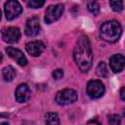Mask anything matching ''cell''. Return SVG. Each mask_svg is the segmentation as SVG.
Masks as SVG:
<instances>
[{
	"label": "cell",
	"instance_id": "obj_1",
	"mask_svg": "<svg viewBox=\"0 0 125 125\" xmlns=\"http://www.w3.org/2000/svg\"><path fill=\"white\" fill-rule=\"evenodd\" d=\"M73 59L82 72H88L93 62V52L89 39L86 36H80L73 48Z\"/></svg>",
	"mask_w": 125,
	"mask_h": 125
},
{
	"label": "cell",
	"instance_id": "obj_2",
	"mask_svg": "<svg viewBox=\"0 0 125 125\" xmlns=\"http://www.w3.org/2000/svg\"><path fill=\"white\" fill-rule=\"evenodd\" d=\"M122 34V27L116 21H107L102 23L100 27V36L108 43H115Z\"/></svg>",
	"mask_w": 125,
	"mask_h": 125
},
{
	"label": "cell",
	"instance_id": "obj_3",
	"mask_svg": "<svg viewBox=\"0 0 125 125\" xmlns=\"http://www.w3.org/2000/svg\"><path fill=\"white\" fill-rule=\"evenodd\" d=\"M77 100V92L73 89H62L56 94L55 101L60 105H67L73 104Z\"/></svg>",
	"mask_w": 125,
	"mask_h": 125
},
{
	"label": "cell",
	"instance_id": "obj_4",
	"mask_svg": "<svg viewBox=\"0 0 125 125\" xmlns=\"http://www.w3.org/2000/svg\"><path fill=\"white\" fill-rule=\"evenodd\" d=\"M86 92L91 99H100L104 95L105 87L101 80L94 79L88 82L86 87Z\"/></svg>",
	"mask_w": 125,
	"mask_h": 125
},
{
	"label": "cell",
	"instance_id": "obj_5",
	"mask_svg": "<svg viewBox=\"0 0 125 125\" xmlns=\"http://www.w3.org/2000/svg\"><path fill=\"white\" fill-rule=\"evenodd\" d=\"M22 12V7L20 2L16 0H9L4 3V13L8 21L18 18Z\"/></svg>",
	"mask_w": 125,
	"mask_h": 125
},
{
	"label": "cell",
	"instance_id": "obj_6",
	"mask_svg": "<svg viewBox=\"0 0 125 125\" xmlns=\"http://www.w3.org/2000/svg\"><path fill=\"white\" fill-rule=\"evenodd\" d=\"M63 11H64V7L62 4H56L49 6L45 12V18H44L45 22L50 24L58 21L62 17Z\"/></svg>",
	"mask_w": 125,
	"mask_h": 125
},
{
	"label": "cell",
	"instance_id": "obj_7",
	"mask_svg": "<svg viewBox=\"0 0 125 125\" xmlns=\"http://www.w3.org/2000/svg\"><path fill=\"white\" fill-rule=\"evenodd\" d=\"M2 39L7 43H17L21 38V30L18 27H4L1 31Z\"/></svg>",
	"mask_w": 125,
	"mask_h": 125
},
{
	"label": "cell",
	"instance_id": "obj_8",
	"mask_svg": "<svg viewBox=\"0 0 125 125\" xmlns=\"http://www.w3.org/2000/svg\"><path fill=\"white\" fill-rule=\"evenodd\" d=\"M40 21L37 17H31L26 21L25 23V28H24V33L25 35L29 37H33L39 34L40 32Z\"/></svg>",
	"mask_w": 125,
	"mask_h": 125
},
{
	"label": "cell",
	"instance_id": "obj_9",
	"mask_svg": "<svg viewBox=\"0 0 125 125\" xmlns=\"http://www.w3.org/2000/svg\"><path fill=\"white\" fill-rule=\"evenodd\" d=\"M5 51L11 59H13L14 61L17 62V63L19 65L25 66L27 64V59L25 58V56L23 55V53L21 50L16 49L14 47H6Z\"/></svg>",
	"mask_w": 125,
	"mask_h": 125
},
{
	"label": "cell",
	"instance_id": "obj_10",
	"mask_svg": "<svg viewBox=\"0 0 125 125\" xmlns=\"http://www.w3.org/2000/svg\"><path fill=\"white\" fill-rule=\"evenodd\" d=\"M125 66V57L121 54H115L109 59V67L114 73H119Z\"/></svg>",
	"mask_w": 125,
	"mask_h": 125
},
{
	"label": "cell",
	"instance_id": "obj_11",
	"mask_svg": "<svg viewBox=\"0 0 125 125\" xmlns=\"http://www.w3.org/2000/svg\"><path fill=\"white\" fill-rule=\"evenodd\" d=\"M25 50H26V52L30 56H32V57H38V56H40L44 52V50H45V44L42 41H39V40L30 41V42L26 43Z\"/></svg>",
	"mask_w": 125,
	"mask_h": 125
},
{
	"label": "cell",
	"instance_id": "obj_12",
	"mask_svg": "<svg viewBox=\"0 0 125 125\" xmlns=\"http://www.w3.org/2000/svg\"><path fill=\"white\" fill-rule=\"evenodd\" d=\"M30 94H31V92H30L28 85L25 83H22L17 87V89L15 91V98H16L17 102H19V103H25L29 100Z\"/></svg>",
	"mask_w": 125,
	"mask_h": 125
},
{
	"label": "cell",
	"instance_id": "obj_13",
	"mask_svg": "<svg viewBox=\"0 0 125 125\" xmlns=\"http://www.w3.org/2000/svg\"><path fill=\"white\" fill-rule=\"evenodd\" d=\"M16 75H17V71H16V69H15L13 66H11V65H8V66L4 67L3 70H2L3 79H4L5 81H7V82L12 81V80L16 77Z\"/></svg>",
	"mask_w": 125,
	"mask_h": 125
},
{
	"label": "cell",
	"instance_id": "obj_14",
	"mask_svg": "<svg viewBox=\"0 0 125 125\" xmlns=\"http://www.w3.org/2000/svg\"><path fill=\"white\" fill-rule=\"evenodd\" d=\"M45 125H60V118L56 112H47L45 115Z\"/></svg>",
	"mask_w": 125,
	"mask_h": 125
},
{
	"label": "cell",
	"instance_id": "obj_15",
	"mask_svg": "<svg viewBox=\"0 0 125 125\" xmlns=\"http://www.w3.org/2000/svg\"><path fill=\"white\" fill-rule=\"evenodd\" d=\"M96 73L98 76L102 77V78H106L108 75V70L106 67V64L104 62H99V64L96 67Z\"/></svg>",
	"mask_w": 125,
	"mask_h": 125
},
{
	"label": "cell",
	"instance_id": "obj_16",
	"mask_svg": "<svg viewBox=\"0 0 125 125\" xmlns=\"http://www.w3.org/2000/svg\"><path fill=\"white\" fill-rule=\"evenodd\" d=\"M87 8H88V11L93 14L94 16H97L99 13H100V5L98 4V2L96 1H92V2H89L87 4Z\"/></svg>",
	"mask_w": 125,
	"mask_h": 125
},
{
	"label": "cell",
	"instance_id": "obj_17",
	"mask_svg": "<svg viewBox=\"0 0 125 125\" xmlns=\"http://www.w3.org/2000/svg\"><path fill=\"white\" fill-rule=\"evenodd\" d=\"M109 5L114 12L119 13L123 10V2L120 0H111L109 1Z\"/></svg>",
	"mask_w": 125,
	"mask_h": 125
},
{
	"label": "cell",
	"instance_id": "obj_18",
	"mask_svg": "<svg viewBox=\"0 0 125 125\" xmlns=\"http://www.w3.org/2000/svg\"><path fill=\"white\" fill-rule=\"evenodd\" d=\"M44 4H45V1H44V0H29V1L27 2L28 7H29V8H32V9L41 8Z\"/></svg>",
	"mask_w": 125,
	"mask_h": 125
},
{
	"label": "cell",
	"instance_id": "obj_19",
	"mask_svg": "<svg viewBox=\"0 0 125 125\" xmlns=\"http://www.w3.org/2000/svg\"><path fill=\"white\" fill-rule=\"evenodd\" d=\"M107 121L109 125H120L121 123V117L118 114H111L108 116Z\"/></svg>",
	"mask_w": 125,
	"mask_h": 125
},
{
	"label": "cell",
	"instance_id": "obj_20",
	"mask_svg": "<svg viewBox=\"0 0 125 125\" xmlns=\"http://www.w3.org/2000/svg\"><path fill=\"white\" fill-rule=\"evenodd\" d=\"M52 75H53V78H54V79L60 80V79H62V76H63V71H62V69L58 68V69H55V70L53 71Z\"/></svg>",
	"mask_w": 125,
	"mask_h": 125
},
{
	"label": "cell",
	"instance_id": "obj_21",
	"mask_svg": "<svg viewBox=\"0 0 125 125\" xmlns=\"http://www.w3.org/2000/svg\"><path fill=\"white\" fill-rule=\"evenodd\" d=\"M120 99L125 102V86H123L120 89Z\"/></svg>",
	"mask_w": 125,
	"mask_h": 125
},
{
	"label": "cell",
	"instance_id": "obj_22",
	"mask_svg": "<svg viewBox=\"0 0 125 125\" xmlns=\"http://www.w3.org/2000/svg\"><path fill=\"white\" fill-rule=\"evenodd\" d=\"M0 125H9V124H8V123H6V122H2Z\"/></svg>",
	"mask_w": 125,
	"mask_h": 125
},
{
	"label": "cell",
	"instance_id": "obj_23",
	"mask_svg": "<svg viewBox=\"0 0 125 125\" xmlns=\"http://www.w3.org/2000/svg\"><path fill=\"white\" fill-rule=\"evenodd\" d=\"M123 115H124V117H125V108H124V111H123Z\"/></svg>",
	"mask_w": 125,
	"mask_h": 125
}]
</instances>
